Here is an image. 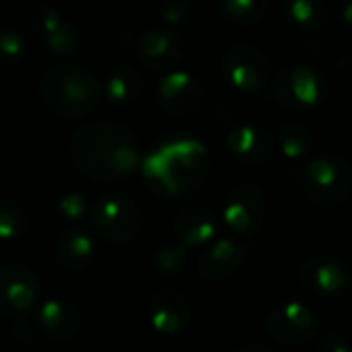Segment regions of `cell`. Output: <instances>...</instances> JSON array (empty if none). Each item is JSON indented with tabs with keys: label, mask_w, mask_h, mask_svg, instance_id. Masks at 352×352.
<instances>
[{
	"label": "cell",
	"mask_w": 352,
	"mask_h": 352,
	"mask_svg": "<svg viewBox=\"0 0 352 352\" xmlns=\"http://www.w3.org/2000/svg\"><path fill=\"white\" fill-rule=\"evenodd\" d=\"M72 167L95 182H116L140 167V142L132 128L113 120H93L70 138Z\"/></svg>",
	"instance_id": "cell-1"
},
{
	"label": "cell",
	"mask_w": 352,
	"mask_h": 352,
	"mask_svg": "<svg viewBox=\"0 0 352 352\" xmlns=\"http://www.w3.org/2000/svg\"><path fill=\"white\" fill-rule=\"evenodd\" d=\"M140 173L153 194L182 200L194 194L210 171V155L196 136H169L140 161Z\"/></svg>",
	"instance_id": "cell-2"
},
{
	"label": "cell",
	"mask_w": 352,
	"mask_h": 352,
	"mask_svg": "<svg viewBox=\"0 0 352 352\" xmlns=\"http://www.w3.org/2000/svg\"><path fill=\"white\" fill-rule=\"evenodd\" d=\"M37 93L41 105L62 120L87 118L97 109L103 97L95 72L76 62L50 64L37 80Z\"/></svg>",
	"instance_id": "cell-3"
},
{
	"label": "cell",
	"mask_w": 352,
	"mask_h": 352,
	"mask_svg": "<svg viewBox=\"0 0 352 352\" xmlns=\"http://www.w3.org/2000/svg\"><path fill=\"white\" fill-rule=\"evenodd\" d=\"M351 190V163L336 153L314 157L301 171V192L305 202L314 208H338L349 200Z\"/></svg>",
	"instance_id": "cell-4"
},
{
	"label": "cell",
	"mask_w": 352,
	"mask_h": 352,
	"mask_svg": "<svg viewBox=\"0 0 352 352\" xmlns=\"http://www.w3.org/2000/svg\"><path fill=\"white\" fill-rule=\"evenodd\" d=\"M89 219L93 229L111 243H132L144 227L140 206L122 192L101 194L89 206Z\"/></svg>",
	"instance_id": "cell-5"
},
{
	"label": "cell",
	"mask_w": 352,
	"mask_h": 352,
	"mask_svg": "<svg viewBox=\"0 0 352 352\" xmlns=\"http://www.w3.org/2000/svg\"><path fill=\"white\" fill-rule=\"evenodd\" d=\"M274 99L291 111L318 107L328 97V78L322 70L305 64H289L276 70L270 78Z\"/></svg>",
	"instance_id": "cell-6"
},
{
	"label": "cell",
	"mask_w": 352,
	"mask_h": 352,
	"mask_svg": "<svg viewBox=\"0 0 352 352\" xmlns=\"http://www.w3.org/2000/svg\"><path fill=\"white\" fill-rule=\"evenodd\" d=\"M268 200L262 188L254 182L237 184L229 190L221 210V223L237 237H256L266 221Z\"/></svg>",
	"instance_id": "cell-7"
},
{
	"label": "cell",
	"mask_w": 352,
	"mask_h": 352,
	"mask_svg": "<svg viewBox=\"0 0 352 352\" xmlns=\"http://www.w3.org/2000/svg\"><path fill=\"white\" fill-rule=\"evenodd\" d=\"M221 70L225 78L243 93H258L268 87L272 78L270 58L248 43L231 45L221 58Z\"/></svg>",
	"instance_id": "cell-8"
},
{
	"label": "cell",
	"mask_w": 352,
	"mask_h": 352,
	"mask_svg": "<svg viewBox=\"0 0 352 352\" xmlns=\"http://www.w3.org/2000/svg\"><path fill=\"white\" fill-rule=\"evenodd\" d=\"M204 99L206 89L202 80L196 74L182 68L163 74V78L155 87V103L167 116H194L204 105Z\"/></svg>",
	"instance_id": "cell-9"
},
{
	"label": "cell",
	"mask_w": 352,
	"mask_h": 352,
	"mask_svg": "<svg viewBox=\"0 0 352 352\" xmlns=\"http://www.w3.org/2000/svg\"><path fill=\"white\" fill-rule=\"evenodd\" d=\"M264 330L278 344L303 346L318 336V320L301 301H285L266 314Z\"/></svg>",
	"instance_id": "cell-10"
},
{
	"label": "cell",
	"mask_w": 352,
	"mask_h": 352,
	"mask_svg": "<svg viewBox=\"0 0 352 352\" xmlns=\"http://www.w3.org/2000/svg\"><path fill=\"white\" fill-rule=\"evenodd\" d=\"M41 295L37 274L19 262H0V314L25 318Z\"/></svg>",
	"instance_id": "cell-11"
},
{
	"label": "cell",
	"mask_w": 352,
	"mask_h": 352,
	"mask_svg": "<svg viewBox=\"0 0 352 352\" xmlns=\"http://www.w3.org/2000/svg\"><path fill=\"white\" fill-rule=\"evenodd\" d=\"M136 54L146 68L167 74L184 60L186 41L171 27H151L138 35Z\"/></svg>",
	"instance_id": "cell-12"
},
{
	"label": "cell",
	"mask_w": 352,
	"mask_h": 352,
	"mask_svg": "<svg viewBox=\"0 0 352 352\" xmlns=\"http://www.w3.org/2000/svg\"><path fill=\"white\" fill-rule=\"evenodd\" d=\"M33 27L39 31L45 47L56 56H72L82 45L78 27L60 8L52 4H37L33 8Z\"/></svg>",
	"instance_id": "cell-13"
},
{
	"label": "cell",
	"mask_w": 352,
	"mask_h": 352,
	"mask_svg": "<svg viewBox=\"0 0 352 352\" xmlns=\"http://www.w3.org/2000/svg\"><path fill=\"white\" fill-rule=\"evenodd\" d=\"M297 274L301 287L316 297L334 299L349 289V270L342 260L334 256H311L299 266Z\"/></svg>",
	"instance_id": "cell-14"
},
{
	"label": "cell",
	"mask_w": 352,
	"mask_h": 352,
	"mask_svg": "<svg viewBox=\"0 0 352 352\" xmlns=\"http://www.w3.org/2000/svg\"><path fill=\"white\" fill-rule=\"evenodd\" d=\"M250 258V248L235 237H217L198 258V274L210 283H221L239 272Z\"/></svg>",
	"instance_id": "cell-15"
},
{
	"label": "cell",
	"mask_w": 352,
	"mask_h": 352,
	"mask_svg": "<svg viewBox=\"0 0 352 352\" xmlns=\"http://www.w3.org/2000/svg\"><path fill=\"white\" fill-rule=\"evenodd\" d=\"M219 229H221V219L212 208L202 204H190L182 208L171 223L175 243H179L186 250L206 248L210 241L217 239Z\"/></svg>",
	"instance_id": "cell-16"
},
{
	"label": "cell",
	"mask_w": 352,
	"mask_h": 352,
	"mask_svg": "<svg viewBox=\"0 0 352 352\" xmlns=\"http://www.w3.org/2000/svg\"><path fill=\"white\" fill-rule=\"evenodd\" d=\"M148 320L159 334L177 336L190 326L192 320L190 301L177 289L163 287L155 291L148 301Z\"/></svg>",
	"instance_id": "cell-17"
},
{
	"label": "cell",
	"mask_w": 352,
	"mask_h": 352,
	"mask_svg": "<svg viewBox=\"0 0 352 352\" xmlns=\"http://www.w3.org/2000/svg\"><path fill=\"white\" fill-rule=\"evenodd\" d=\"M227 146L231 155L250 167L264 165L274 153L270 132L256 122H239L227 132Z\"/></svg>",
	"instance_id": "cell-18"
},
{
	"label": "cell",
	"mask_w": 352,
	"mask_h": 352,
	"mask_svg": "<svg viewBox=\"0 0 352 352\" xmlns=\"http://www.w3.org/2000/svg\"><path fill=\"white\" fill-rule=\"evenodd\" d=\"M37 326L43 336H47L54 342H66L72 340L80 328H82V316L66 299H45L39 303L37 309Z\"/></svg>",
	"instance_id": "cell-19"
},
{
	"label": "cell",
	"mask_w": 352,
	"mask_h": 352,
	"mask_svg": "<svg viewBox=\"0 0 352 352\" xmlns=\"http://www.w3.org/2000/svg\"><path fill=\"white\" fill-rule=\"evenodd\" d=\"M93 256L95 241L85 229H66L54 241V260L62 270L80 272L93 262Z\"/></svg>",
	"instance_id": "cell-20"
},
{
	"label": "cell",
	"mask_w": 352,
	"mask_h": 352,
	"mask_svg": "<svg viewBox=\"0 0 352 352\" xmlns=\"http://www.w3.org/2000/svg\"><path fill=\"white\" fill-rule=\"evenodd\" d=\"M144 89V78L138 66L130 62H122L113 66L101 87V93L113 105H128L134 103Z\"/></svg>",
	"instance_id": "cell-21"
},
{
	"label": "cell",
	"mask_w": 352,
	"mask_h": 352,
	"mask_svg": "<svg viewBox=\"0 0 352 352\" xmlns=\"http://www.w3.org/2000/svg\"><path fill=\"white\" fill-rule=\"evenodd\" d=\"M278 148L285 159L289 161H299L305 157L311 146H314V132L311 128L301 122V120H289L280 126L278 136H276Z\"/></svg>",
	"instance_id": "cell-22"
},
{
	"label": "cell",
	"mask_w": 352,
	"mask_h": 352,
	"mask_svg": "<svg viewBox=\"0 0 352 352\" xmlns=\"http://www.w3.org/2000/svg\"><path fill=\"white\" fill-rule=\"evenodd\" d=\"M283 8L287 19L303 31H316L328 16L322 0H287Z\"/></svg>",
	"instance_id": "cell-23"
},
{
	"label": "cell",
	"mask_w": 352,
	"mask_h": 352,
	"mask_svg": "<svg viewBox=\"0 0 352 352\" xmlns=\"http://www.w3.org/2000/svg\"><path fill=\"white\" fill-rule=\"evenodd\" d=\"M270 10L268 0H223L219 2V12L225 21L235 25H254L262 21Z\"/></svg>",
	"instance_id": "cell-24"
},
{
	"label": "cell",
	"mask_w": 352,
	"mask_h": 352,
	"mask_svg": "<svg viewBox=\"0 0 352 352\" xmlns=\"http://www.w3.org/2000/svg\"><path fill=\"white\" fill-rule=\"evenodd\" d=\"M29 231L27 210L12 198H0V239L19 241Z\"/></svg>",
	"instance_id": "cell-25"
},
{
	"label": "cell",
	"mask_w": 352,
	"mask_h": 352,
	"mask_svg": "<svg viewBox=\"0 0 352 352\" xmlns=\"http://www.w3.org/2000/svg\"><path fill=\"white\" fill-rule=\"evenodd\" d=\"M153 264L155 268L165 274V276H177L184 272L186 264H188V250L182 248L175 241L169 243H161L155 254H153Z\"/></svg>",
	"instance_id": "cell-26"
},
{
	"label": "cell",
	"mask_w": 352,
	"mask_h": 352,
	"mask_svg": "<svg viewBox=\"0 0 352 352\" xmlns=\"http://www.w3.org/2000/svg\"><path fill=\"white\" fill-rule=\"evenodd\" d=\"M27 52V41L23 33L14 27L0 25V66H14L23 60Z\"/></svg>",
	"instance_id": "cell-27"
},
{
	"label": "cell",
	"mask_w": 352,
	"mask_h": 352,
	"mask_svg": "<svg viewBox=\"0 0 352 352\" xmlns=\"http://www.w3.org/2000/svg\"><path fill=\"white\" fill-rule=\"evenodd\" d=\"M159 14L169 25H190L196 19V4L192 0H163Z\"/></svg>",
	"instance_id": "cell-28"
},
{
	"label": "cell",
	"mask_w": 352,
	"mask_h": 352,
	"mask_svg": "<svg viewBox=\"0 0 352 352\" xmlns=\"http://www.w3.org/2000/svg\"><path fill=\"white\" fill-rule=\"evenodd\" d=\"M56 210L64 221L76 223L80 221L87 212H89V202L80 192H66L58 198L56 202Z\"/></svg>",
	"instance_id": "cell-29"
},
{
	"label": "cell",
	"mask_w": 352,
	"mask_h": 352,
	"mask_svg": "<svg viewBox=\"0 0 352 352\" xmlns=\"http://www.w3.org/2000/svg\"><path fill=\"white\" fill-rule=\"evenodd\" d=\"M314 340H316V352H351L346 340L334 330H324Z\"/></svg>",
	"instance_id": "cell-30"
},
{
	"label": "cell",
	"mask_w": 352,
	"mask_h": 352,
	"mask_svg": "<svg viewBox=\"0 0 352 352\" xmlns=\"http://www.w3.org/2000/svg\"><path fill=\"white\" fill-rule=\"evenodd\" d=\"M336 85L340 93L351 99V85H352V60L351 56H342L336 66Z\"/></svg>",
	"instance_id": "cell-31"
},
{
	"label": "cell",
	"mask_w": 352,
	"mask_h": 352,
	"mask_svg": "<svg viewBox=\"0 0 352 352\" xmlns=\"http://www.w3.org/2000/svg\"><path fill=\"white\" fill-rule=\"evenodd\" d=\"M12 336L16 338V342H23V344H29L33 340V330L29 326V322L25 318H16V322L12 324Z\"/></svg>",
	"instance_id": "cell-32"
},
{
	"label": "cell",
	"mask_w": 352,
	"mask_h": 352,
	"mask_svg": "<svg viewBox=\"0 0 352 352\" xmlns=\"http://www.w3.org/2000/svg\"><path fill=\"white\" fill-rule=\"evenodd\" d=\"M233 352H272L266 344L262 342H248V344H241L239 349H235Z\"/></svg>",
	"instance_id": "cell-33"
}]
</instances>
